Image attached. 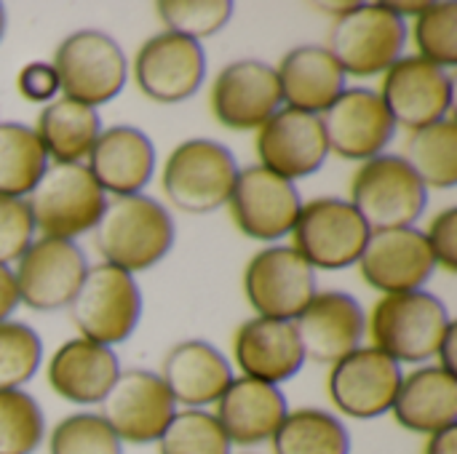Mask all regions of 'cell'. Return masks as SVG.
Here are the masks:
<instances>
[{"label": "cell", "mask_w": 457, "mask_h": 454, "mask_svg": "<svg viewBox=\"0 0 457 454\" xmlns=\"http://www.w3.org/2000/svg\"><path fill=\"white\" fill-rule=\"evenodd\" d=\"M94 244L107 265L126 273L150 270L174 244V219L142 193L112 198L94 227Z\"/></svg>", "instance_id": "6da1fadb"}, {"label": "cell", "mask_w": 457, "mask_h": 454, "mask_svg": "<svg viewBox=\"0 0 457 454\" xmlns=\"http://www.w3.org/2000/svg\"><path fill=\"white\" fill-rule=\"evenodd\" d=\"M107 206L86 163H51L29 193L27 209L43 238L72 241L96 227Z\"/></svg>", "instance_id": "7a4b0ae2"}, {"label": "cell", "mask_w": 457, "mask_h": 454, "mask_svg": "<svg viewBox=\"0 0 457 454\" xmlns=\"http://www.w3.org/2000/svg\"><path fill=\"white\" fill-rule=\"evenodd\" d=\"M407 43V24L386 3H356L337 13L327 51L340 70L353 78H372L386 72Z\"/></svg>", "instance_id": "3957f363"}, {"label": "cell", "mask_w": 457, "mask_h": 454, "mask_svg": "<svg viewBox=\"0 0 457 454\" xmlns=\"http://www.w3.org/2000/svg\"><path fill=\"white\" fill-rule=\"evenodd\" d=\"M450 324L445 302L428 292L386 294L370 313V337L396 364H420L439 353Z\"/></svg>", "instance_id": "277c9868"}, {"label": "cell", "mask_w": 457, "mask_h": 454, "mask_svg": "<svg viewBox=\"0 0 457 454\" xmlns=\"http://www.w3.org/2000/svg\"><path fill=\"white\" fill-rule=\"evenodd\" d=\"M238 179L233 153L214 139H187L171 150L163 166V193L185 214H209L230 201Z\"/></svg>", "instance_id": "5b68a950"}, {"label": "cell", "mask_w": 457, "mask_h": 454, "mask_svg": "<svg viewBox=\"0 0 457 454\" xmlns=\"http://www.w3.org/2000/svg\"><path fill=\"white\" fill-rule=\"evenodd\" d=\"M67 308L83 340L110 348L134 334L142 316V294L131 273L102 262L86 270Z\"/></svg>", "instance_id": "8992f818"}, {"label": "cell", "mask_w": 457, "mask_h": 454, "mask_svg": "<svg viewBox=\"0 0 457 454\" xmlns=\"http://www.w3.org/2000/svg\"><path fill=\"white\" fill-rule=\"evenodd\" d=\"M426 185L402 155H378L359 166L351 182V206L372 233L412 227L426 211Z\"/></svg>", "instance_id": "52a82bcc"}, {"label": "cell", "mask_w": 457, "mask_h": 454, "mask_svg": "<svg viewBox=\"0 0 457 454\" xmlns=\"http://www.w3.org/2000/svg\"><path fill=\"white\" fill-rule=\"evenodd\" d=\"M54 70L67 99L96 107L120 94L129 64L115 37L99 29H78L59 43Z\"/></svg>", "instance_id": "ba28073f"}, {"label": "cell", "mask_w": 457, "mask_h": 454, "mask_svg": "<svg viewBox=\"0 0 457 454\" xmlns=\"http://www.w3.org/2000/svg\"><path fill=\"white\" fill-rule=\"evenodd\" d=\"M292 235V249L311 268L343 270L359 262L372 230L348 201L316 198L303 203Z\"/></svg>", "instance_id": "9c48e42d"}, {"label": "cell", "mask_w": 457, "mask_h": 454, "mask_svg": "<svg viewBox=\"0 0 457 454\" xmlns=\"http://www.w3.org/2000/svg\"><path fill=\"white\" fill-rule=\"evenodd\" d=\"M244 292L260 318L295 321L316 297V273L292 246H270L249 260Z\"/></svg>", "instance_id": "30bf717a"}, {"label": "cell", "mask_w": 457, "mask_h": 454, "mask_svg": "<svg viewBox=\"0 0 457 454\" xmlns=\"http://www.w3.org/2000/svg\"><path fill=\"white\" fill-rule=\"evenodd\" d=\"M383 75L380 99L396 126L420 131L453 110L455 83L447 70L420 56H399Z\"/></svg>", "instance_id": "8fae6325"}, {"label": "cell", "mask_w": 457, "mask_h": 454, "mask_svg": "<svg viewBox=\"0 0 457 454\" xmlns=\"http://www.w3.org/2000/svg\"><path fill=\"white\" fill-rule=\"evenodd\" d=\"M206 75V54L198 40L177 32L147 37L134 56V80L139 91L161 104L190 99Z\"/></svg>", "instance_id": "7c38bea8"}, {"label": "cell", "mask_w": 457, "mask_h": 454, "mask_svg": "<svg viewBox=\"0 0 457 454\" xmlns=\"http://www.w3.org/2000/svg\"><path fill=\"white\" fill-rule=\"evenodd\" d=\"M174 399L166 391L163 380L147 369L120 372L110 393L102 399V420L112 428L120 442L129 444H153L161 439L171 423Z\"/></svg>", "instance_id": "4fadbf2b"}, {"label": "cell", "mask_w": 457, "mask_h": 454, "mask_svg": "<svg viewBox=\"0 0 457 454\" xmlns=\"http://www.w3.org/2000/svg\"><path fill=\"white\" fill-rule=\"evenodd\" d=\"M86 270V254L75 241H32V246L19 257V268L13 273L19 302L40 313L67 308Z\"/></svg>", "instance_id": "5bb4252c"}, {"label": "cell", "mask_w": 457, "mask_h": 454, "mask_svg": "<svg viewBox=\"0 0 457 454\" xmlns=\"http://www.w3.org/2000/svg\"><path fill=\"white\" fill-rule=\"evenodd\" d=\"M399 385V364L378 348H356L329 372V399L353 420H375L391 412Z\"/></svg>", "instance_id": "9a60e30c"}, {"label": "cell", "mask_w": 457, "mask_h": 454, "mask_svg": "<svg viewBox=\"0 0 457 454\" xmlns=\"http://www.w3.org/2000/svg\"><path fill=\"white\" fill-rule=\"evenodd\" d=\"M228 203L238 230L254 241L284 238L287 233H292L303 209L297 187L262 166H249L238 171Z\"/></svg>", "instance_id": "2e32d148"}, {"label": "cell", "mask_w": 457, "mask_h": 454, "mask_svg": "<svg viewBox=\"0 0 457 454\" xmlns=\"http://www.w3.org/2000/svg\"><path fill=\"white\" fill-rule=\"evenodd\" d=\"M257 155L262 161V169L289 182L316 174L329 155L321 115H311L292 107L276 110L260 126Z\"/></svg>", "instance_id": "e0dca14e"}, {"label": "cell", "mask_w": 457, "mask_h": 454, "mask_svg": "<svg viewBox=\"0 0 457 454\" xmlns=\"http://www.w3.org/2000/svg\"><path fill=\"white\" fill-rule=\"evenodd\" d=\"M327 144L345 161L378 158L396 134L380 94L372 88H345L321 118Z\"/></svg>", "instance_id": "ac0fdd59"}, {"label": "cell", "mask_w": 457, "mask_h": 454, "mask_svg": "<svg viewBox=\"0 0 457 454\" xmlns=\"http://www.w3.org/2000/svg\"><path fill=\"white\" fill-rule=\"evenodd\" d=\"M359 268L364 281L386 297L420 292V286L431 278L436 262L420 230L396 227L370 235L359 257Z\"/></svg>", "instance_id": "d6986e66"}, {"label": "cell", "mask_w": 457, "mask_h": 454, "mask_svg": "<svg viewBox=\"0 0 457 454\" xmlns=\"http://www.w3.org/2000/svg\"><path fill=\"white\" fill-rule=\"evenodd\" d=\"M209 99L222 126L233 131L260 128L281 104L276 67L260 59H238L220 70Z\"/></svg>", "instance_id": "ffe728a7"}, {"label": "cell", "mask_w": 457, "mask_h": 454, "mask_svg": "<svg viewBox=\"0 0 457 454\" xmlns=\"http://www.w3.org/2000/svg\"><path fill=\"white\" fill-rule=\"evenodd\" d=\"M292 324L303 356L316 364H337L353 353L367 329L361 305L345 292L316 294Z\"/></svg>", "instance_id": "44dd1931"}, {"label": "cell", "mask_w": 457, "mask_h": 454, "mask_svg": "<svg viewBox=\"0 0 457 454\" xmlns=\"http://www.w3.org/2000/svg\"><path fill=\"white\" fill-rule=\"evenodd\" d=\"M233 353L244 377H252L268 385L292 380L305 364L295 324L260 318V316L246 321L236 332Z\"/></svg>", "instance_id": "7402d4cb"}, {"label": "cell", "mask_w": 457, "mask_h": 454, "mask_svg": "<svg viewBox=\"0 0 457 454\" xmlns=\"http://www.w3.org/2000/svg\"><path fill=\"white\" fill-rule=\"evenodd\" d=\"M155 147L134 126H112L99 134L88 153V171L104 193L115 198L137 195L153 177Z\"/></svg>", "instance_id": "603a6c76"}, {"label": "cell", "mask_w": 457, "mask_h": 454, "mask_svg": "<svg viewBox=\"0 0 457 454\" xmlns=\"http://www.w3.org/2000/svg\"><path fill=\"white\" fill-rule=\"evenodd\" d=\"M287 412V399L278 385H268L252 377H233L228 391L217 401L214 417L230 444L257 447L273 439Z\"/></svg>", "instance_id": "cb8c5ba5"}, {"label": "cell", "mask_w": 457, "mask_h": 454, "mask_svg": "<svg viewBox=\"0 0 457 454\" xmlns=\"http://www.w3.org/2000/svg\"><path fill=\"white\" fill-rule=\"evenodd\" d=\"M161 380L174 404L179 401L187 409H201L220 401L233 380V372L214 345L204 340H187L169 351Z\"/></svg>", "instance_id": "d4e9b609"}, {"label": "cell", "mask_w": 457, "mask_h": 454, "mask_svg": "<svg viewBox=\"0 0 457 454\" xmlns=\"http://www.w3.org/2000/svg\"><path fill=\"white\" fill-rule=\"evenodd\" d=\"M118 375L115 353L83 337L64 343L48 361L51 391L72 404H102Z\"/></svg>", "instance_id": "484cf974"}, {"label": "cell", "mask_w": 457, "mask_h": 454, "mask_svg": "<svg viewBox=\"0 0 457 454\" xmlns=\"http://www.w3.org/2000/svg\"><path fill=\"white\" fill-rule=\"evenodd\" d=\"M281 102L311 115L327 107L345 91V72L324 45H297L276 67Z\"/></svg>", "instance_id": "4316f807"}, {"label": "cell", "mask_w": 457, "mask_h": 454, "mask_svg": "<svg viewBox=\"0 0 457 454\" xmlns=\"http://www.w3.org/2000/svg\"><path fill=\"white\" fill-rule=\"evenodd\" d=\"M394 417L412 433L434 436L455 428L457 423V377L442 367H423L402 377Z\"/></svg>", "instance_id": "83f0119b"}, {"label": "cell", "mask_w": 457, "mask_h": 454, "mask_svg": "<svg viewBox=\"0 0 457 454\" xmlns=\"http://www.w3.org/2000/svg\"><path fill=\"white\" fill-rule=\"evenodd\" d=\"M35 134L56 163H80L99 139L102 120L94 107L62 96L40 110Z\"/></svg>", "instance_id": "f1b7e54d"}, {"label": "cell", "mask_w": 457, "mask_h": 454, "mask_svg": "<svg viewBox=\"0 0 457 454\" xmlns=\"http://www.w3.org/2000/svg\"><path fill=\"white\" fill-rule=\"evenodd\" d=\"M270 442L273 454H351L345 425L324 409L287 412Z\"/></svg>", "instance_id": "f546056e"}, {"label": "cell", "mask_w": 457, "mask_h": 454, "mask_svg": "<svg viewBox=\"0 0 457 454\" xmlns=\"http://www.w3.org/2000/svg\"><path fill=\"white\" fill-rule=\"evenodd\" d=\"M48 166V155L35 134L24 123H0V195H29Z\"/></svg>", "instance_id": "4dcf8cb0"}, {"label": "cell", "mask_w": 457, "mask_h": 454, "mask_svg": "<svg viewBox=\"0 0 457 454\" xmlns=\"http://www.w3.org/2000/svg\"><path fill=\"white\" fill-rule=\"evenodd\" d=\"M410 169L426 187L450 190L457 185V126L453 118H445L434 126L412 131L407 142Z\"/></svg>", "instance_id": "1f68e13d"}, {"label": "cell", "mask_w": 457, "mask_h": 454, "mask_svg": "<svg viewBox=\"0 0 457 454\" xmlns=\"http://www.w3.org/2000/svg\"><path fill=\"white\" fill-rule=\"evenodd\" d=\"M161 454H230V439L214 415L185 409L171 417L158 439Z\"/></svg>", "instance_id": "d6a6232c"}, {"label": "cell", "mask_w": 457, "mask_h": 454, "mask_svg": "<svg viewBox=\"0 0 457 454\" xmlns=\"http://www.w3.org/2000/svg\"><path fill=\"white\" fill-rule=\"evenodd\" d=\"M46 433L37 401L24 391H0V454H32Z\"/></svg>", "instance_id": "836d02e7"}, {"label": "cell", "mask_w": 457, "mask_h": 454, "mask_svg": "<svg viewBox=\"0 0 457 454\" xmlns=\"http://www.w3.org/2000/svg\"><path fill=\"white\" fill-rule=\"evenodd\" d=\"M155 13L169 27L166 32L185 35L190 40H204L217 35L233 16L230 0H161Z\"/></svg>", "instance_id": "e575fe53"}, {"label": "cell", "mask_w": 457, "mask_h": 454, "mask_svg": "<svg viewBox=\"0 0 457 454\" xmlns=\"http://www.w3.org/2000/svg\"><path fill=\"white\" fill-rule=\"evenodd\" d=\"M43 343L27 324H0V391H19L40 367Z\"/></svg>", "instance_id": "d590c367"}, {"label": "cell", "mask_w": 457, "mask_h": 454, "mask_svg": "<svg viewBox=\"0 0 457 454\" xmlns=\"http://www.w3.org/2000/svg\"><path fill=\"white\" fill-rule=\"evenodd\" d=\"M48 454H123V442L99 415L80 412L56 423Z\"/></svg>", "instance_id": "8d00e7d4"}, {"label": "cell", "mask_w": 457, "mask_h": 454, "mask_svg": "<svg viewBox=\"0 0 457 454\" xmlns=\"http://www.w3.org/2000/svg\"><path fill=\"white\" fill-rule=\"evenodd\" d=\"M415 45L418 56L436 67L457 64V5L455 3H428L415 19Z\"/></svg>", "instance_id": "74e56055"}, {"label": "cell", "mask_w": 457, "mask_h": 454, "mask_svg": "<svg viewBox=\"0 0 457 454\" xmlns=\"http://www.w3.org/2000/svg\"><path fill=\"white\" fill-rule=\"evenodd\" d=\"M32 235L35 222L27 201L0 195V265L19 260L32 246Z\"/></svg>", "instance_id": "f35d334b"}, {"label": "cell", "mask_w": 457, "mask_h": 454, "mask_svg": "<svg viewBox=\"0 0 457 454\" xmlns=\"http://www.w3.org/2000/svg\"><path fill=\"white\" fill-rule=\"evenodd\" d=\"M428 241V249L434 254V262L442 265L447 273L457 270V209L450 206L445 211H439L431 225L428 233H423Z\"/></svg>", "instance_id": "ab89813d"}, {"label": "cell", "mask_w": 457, "mask_h": 454, "mask_svg": "<svg viewBox=\"0 0 457 454\" xmlns=\"http://www.w3.org/2000/svg\"><path fill=\"white\" fill-rule=\"evenodd\" d=\"M19 94L29 102H54L59 94V78L51 62H29L16 78Z\"/></svg>", "instance_id": "60d3db41"}, {"label": "cell", "mask_w": 457, "mask_h": 454, "mask_svg": "<svg viewBox=\"0 0 457 454\" xmlns=\"http://www.w3.org/2000/svg\"><path fill=\"white\" fill-rule=\"evenodd\" d=\"M19 305V292H16V278L8 265H0V324L13 313Z\"/></svg>", "instance_id": "b9f144b4"}, {"label": "cell", "mask_w": 457, "mask_h": 454, "mask_svg": "<svg viewBox=\"0 0 457 454\" xmlns=\"http://www.w3.org/2000/svg\"><path fill=\"white\" fill-rule=\"evenodd\" d=\"M439 367L445 369V372H450V375H457V324L453 321L450 324V329H447V334H445V340H442V345H439Z\"/></svg>", "instance_id": "7bdbcfd3"}, {"label": "cell", "mask_w": 457, "mask_h": 454, "mask_svg": "<svg viewBox=\"0 0 457 454\" xmlns=\"http://www.w3.org/2000/svg\"><path fill=\"white\" fill-rule=\"evenodd\" d=\"M426 454H457V425L434 433L426 444Z\"/></svg>", "instance_id": "ee69618b"}, {"label": "cell", "mask_w": 457, "mask_h": 454, "mask_svg": "<svg viewBox=\"0 0 457 454\" xmlns=\"http://www.w3.org/2000/svg\"><path fill=\"white\" fill-rule=\"evenodd\" d=\"M3 32H5V11L0 5V37H3Z\"/></svg>", "instance_id": "f6af8a7d"}]
</instances>
